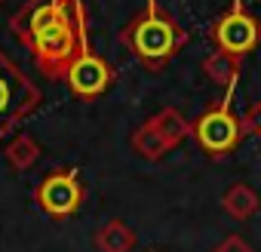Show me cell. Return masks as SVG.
<instances>
[{
  "label": "cell",
  "mask_w": 261,
  "mask_h": 252,
  "mask_svg": "<svg viewBox=\"0 0 261 252\" xmlns=\"http://www.w3.org/2000/svg\"><path fill=\"white\" fill-rule=\"evenodd\" d=\"M151 120V126H154V133L163 139V145L169 148V151H175L181 142H188V136H191V120L178 111V108H163V111H157L154 117H148Z\"/></svg>",
  "instance_id": "obj_9"
},
{
  "label": "cell",
  "mask_w": 261,
  "mask_h": 252,
  "mask_svg": "<svg viewBox=\"0 0 261 252\" xmlns=\"http://www.w3.org/2000/svg\"><path fill=\"white\" fill-rule=\"evenodd\" d=\"M10 31L31 53L40 74L59 83L89 40V19L83 0H28L10 19Z\"/></svg>",
  "instance_id": "obj_1"
},
{
  "label": "cell",
  "mask_w": 261,
  "mask_h": 252,
  "mask_svg": "<svg viewBox=\"0 0 261 252\" xmlns=\"http://www.w3.org/2000/svg\"><path fill=\"white\" fill-rule=\"evenodd\" d=\"M206 37L215 49H221L233 59H243L261 46V19L246 10L243 0H230V7L212 19Z\"/></svg>",
  "instance_id": "obj_5"
},
{
  "label": "cell",
  "mask_w": 261,
  "mask_h": 252,
  "mask_svg": "<svg viewBox=\"0 0 261 252\" xmlns=\"http://www.w3.org/2000/svg\"><path fill=\"white\" fill-rule=\"evenodd\" d=\"M133 148H136V154H142L145 160H160V157H166V154H169V148L163 145V139L154 133L151 120H145L139 130L133 133Z\"/></svg>",
  "instance_id": "obj_13"
},
{
  "label": "cell",
  "mask_w": 261,
  "mask_h": 252,
  "mask_svg": "<svg viewBox=\"0 0 261 252\" xmlns=\"http://www.w3.org/2000/svg\"><path fill=\"white\" fill-rule=\"evenodd\" d=\"M240 71H243V59H233L221 49H212L206 59H203V74L218 83L221 89H233L240 83Z\"/></svg>",
  "instance_id": "obj_11"
},
{
  "label": "cell",
  "mask_w": 261,
  "mask_h": 252,
  "mask_svg": "<svg viewBox=\"0 0 261 252\" xmlns=\"http://www.w3.org/2000/svg\"><path fill=\"white\" fill-rule=\"evenodd\" d=\"M43 105V92L37 83L0 49V142L16 133V126L25 123Z\"/></svg>",
  "instance_id": "obj_3"
},
{
  "label": "cell",
  "mask_w": 261,
  "mask_h": 252,
  "mask_svg": "<svg viewBox=\"0 0 261 252\" xmlns=\"http://www.w3.org/2000/svg\"><path fill=\"white\" fill-rule=\"evenodd\" d=\"M221 209L233 218V221H249L258 209H261V197L252 185L246 182H233L224 194H221Z\"/></svg>",
  "instance_id": "obj_10"
},
{
  "label": "cell",
  "mask_w": 261,
  "mask_h": 252,
  "mask_svg": "<svg viewBox=\"0 0 261 252\" xmlns=\"http://www.w3.org/2000/svg\"><path fill=\"white\" fill-rule=\"evenodd\" d=\"M0 4H4V0H0Z\"/></svg>",
  "instance_id": "obj_16"
},
{
  "label": "cell",
  "mask_w": 261,
  "mask_h": 252,
  "mask_svg": "<svg viewBox=\"0 0 261 252\" xmlns=\"http://www.w3.org/2000/svg\"><path fill=\"white\" fill-rule=\"evenodd\" d=\"M92 243L98 252H133L139 246V234L123 218H111L92 234Z\"/></svg>",
  "instance_id": "obj_8"
},
{
  "label": "cell",
  "mask_w": 261,
  "mask_h": 252,
  "mask_svg": "<svg viewBox=\"0 0 261 252\" xmlns=\"http://www.w3.org/2000/svg\"><path fill=\"white\" fill-rule=\"evenodd\" d=\"M188 31L178 25V19L163 10L157 0H145V7L120 28V43L145 71L157 74L163 71L185 46Z\"/></svg>",
  "instance_id": "obj_2"
},
{
  "label": "cell",
  "mask_w": 261,
  "mask_h": 252,
  "mask_svg": "<svg viewBox=\"0 0 261 252\" xmlns=\"http://www.w3.org/2000/svg\"><path fill=\"white\" fill-rule=\"evenodd\" d=\"M233 92H237V86L224 89V95L212 108H206L197 120H191V136L197 139V145L203 148V154H209L215 160L233 154L240 148V142L246 139L243 136V126H240V117L230 108Z\"/></svg>",
  "instance_id": "obj_4"
},
{
  "label": "cell",
  "mask_w": 261,
  "mask_h": 252,
  "mask_svg": "<svg viewBox=\"0 0 261 252\" xmlns=\"http://www.w3.org/2000/svg\"><path fill=\"white\" fill-rule=\"evenodd\" d=\"M34 203L40 206L43 215H49L56 221L77 215L80 206L86 203V188L80 182V172L74 166L46 172L34 188Z\"/></svg>",
  "instance_id": "obj_6"
},
{
  "label": "cell",
  "mask_w": 261,
  "mask_h": 252,
  "mask_svg": "<svg viewBox=\"0 0 261 252\" xmlns=\"http://www.w3.org/2000/svg\"><path fill=\"white\" fill-rule=\"evenodd\" d=\"M212 252H255V249H252V246H249L240 234H227V237H224V240L212 249Z\"/></svg>",
  "instance_id": "obj_15"
},
{
  "label": "cell",
  "mask_w": 261,
  "mask_h": 252,
  "mask_svg": "<svg viewBox=\"0 0 261 252\" xmlns=\"http://www.w3.org/2000/svg\"><path fill=\"white\" fill-rule=\"evenodd\" d=\"M117 83V71L92 49V43L86 40L80 46V53L74 56V62L68 65L65 74V86L77 102H98L111 86Z\"/></svg>",
  "instance_id": "obj_7"
},
{
  "label": "cell",
  "mask_w": 261,
  "mask_h": 252,
  "mask_svg": "<svg viewBox=\"0 0 261 252\" xmlns=\"http://www.w3.org/2000/svg\"><path fill=\"white\" fill-rule=\"evenodd\" d=\"M4 157H7V163H10L16 172H25V169H31V166L40 160V145H37L31 136H16L13 142H7Z\"/></svg>",
  "instance_id": "obj_12"
},
{
  "label": "cell",
  "mask_w": 261,
  "mask_h": 252,
  "mask_svg": "<svg viewBox=\"0 0 261 252\" xmlns=\"http://www.w3.org/2000/svg\"><path fill=\"white\" fill-rule=\"evenodd\" d=\"M240 126H243V136H252V139H261V102H252L243 117H240Z\"/></svg>",
  "instance_id": "obj_14"
}]
</instances>
